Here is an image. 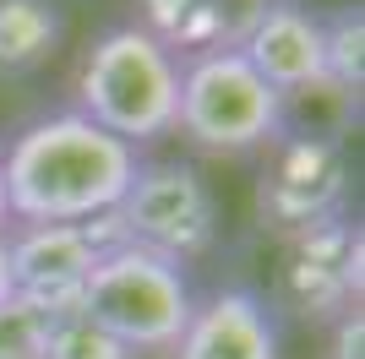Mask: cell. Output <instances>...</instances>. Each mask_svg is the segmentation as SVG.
Returning a JSON list of instances; mask_svg holds the SVG:
<instances>
[{"label":"cell","instance_id":"30bf717a","mask_svg":"<svg viewBox=\"0 0 365 359\" xmlns=\"http://www.w3.org/2000/svg\"><path fill=\"white\" fill-rule=\"evenodd\" d=\"M175 359H278V327L273 311L251 288H218L202 299L185 321Z\"/></svg>","mask_w":365,"mask_h":359},{"label":"cell","instance_id":"6da1fadb","mask_svg":"<svg viewBox=\"0 0 365 359\" xmlns=\"http://www.w3.org/2000/svg\"><path fill=\"white\" fill-rule=\"evenodd\" d=\"M0 158L11 224H93L115 212L142 164L137 147H125L76 109L22 125L11 147H0Z\"/></svg>","mask_w":365,"mask_h":359},{"label":"cell","instance_id":"2e32d148","mask_svg":"<svg viewBox=\"0 0 365 359\" xmlns=\"http://www.w3.org/2000/svg\"><path fill=\"white\" fill-rule=\"evenodd\" d=\"M16 288H11V251H6V234H0V305L11 299Z\"/></svg>","mask_w":365,"mask_h":359},{"label":"cell","instance_id":"7c38bea8","mask_svg":"<svg viewBox=\"0 0 365 359\" xmlns=\"http://www.w3.org/2000/svg\"><path fill=\"white\" fill-rule=\"evenodd\" d=\"M66 38L61 0H0V76L38 71Z\"/></svg>","mask_w":365,"mask_h":359},{"label":"cell","instance_id":"52a82bcc","mask_svg":"<svg viewBox=\"0 0 365 359\" xmlns=\"http://www.w3.org/2000/svg\"><path fill=\"white\" fill-rule=\"evenodd\" d=\"M6 251H11L16 299H28L49 321L82 311V288H88L93 261H98V245L88 239L82 224H11Z\"/></svg>","mask_w":365,"mask_h":359},{"label":"cell","instance_id":"3957f363","mask_svg":"<svg viewBox=\"0 0 365 359\" xmlns=\"http://www.w3.org/2000/svg\"><path fill=\"white\" fill-rule=\"evenodd\" d=\"M175 131L197 152L213 158H245L273 147L289 131L284 93L267 88L262 71L240 49L180 60V93H175Z\"/></svg>","mask_w":365,"mask_h":359},{"label":"cell","instance_id":"4fadbf2b","mask_svg":"<svg viewBox=\"0 0 365 359\" xmlns=\"http://www.w3.org/2000/svg\"><path fill=\"white\" fill-rule=\"evenodd\" d=\"M322 60H327V82L360 104L365 93V11L360 6H338L333 16H322Z\"/></svg>","mask_w":365,"mask_h":359},{"label":"cell","instance_id":"5b68a950","mask_svg":"<svg viewBox=\"0 0 365 359\" xmlns=\"http://www.w3.org/2000/svg\"><path fill=\"white\" fill-rule=\"evenodd\" d=\"M115 229L125 245L185 267L218 245V196L191 164H137L125 196L115 202Z\"/></svg>","mask_w":365,"mask_h":359},{"label":"cell","instance_id":"9c48e42d","mask_svg":"<svg viewBox=\"0 0 365 359\" xmlns=\"http://www.w3.org/2000/svg\"><path fill=\"white\" fill-rule=\"evenodd\" d=\"M240 55L262 71L267 88L284 93V104H294L317 88H333L327 60H322V16L300 0H273L267 16L251 28V38L240 44Z\"/></svg>","mask_w":365,"mask_h":359},{"label":"cell","instance_id":"9a60e30c","mask_svg":"<svg viewBox=\"0 0 365 359\" xmlns=\"http://www.w3.org/2000/svg\"><path fill=\"white\" fill-rule=\"evenodd\" d=\"M49 338V316L33 311L28 299H6L0 305V359H38Z\"/></svg>","mask_w":365,"mask_h":359},{"label":"cell","instance_id":"8992f818","mask_svg":"<svg viewBox=\"0 0 365 359\" xmlns=\"http://www.w3.org/2000/svg\"><path fill=\"white\" fill-rule=\"evenodd\" d=\"M344 196H349V158L338 147V136L284 131L273 147H267L257 207L273 229L300 234V229H311V224L344 218Z\"/></svg>","mask_w":365,"mask_h":359},{"label":"cell","instance_id":"8fae6325","mask_svg":"<svg viewBox=\"0 0 365 359\" xmlns=\"http://www.w3.org/2000/svg\"><path fill=\"white\" fill-rule=\"evenodd\" d=\"M273 0H142V28L175 60L240 49Z\"/></svg>","mask_w":365,"mask_h":359},{"label":"cell","instance_id":"5bb4252c","mask_svg":"<svg viewBox=\"0 0 365 359\" xmlns=\"http://www.w3.org/2000/svg\"><path fill=\"white\" fill-rule=\"evenodd\" d=\"M38 359H137L125 343H115L104 327H93L88 316H55L44 338V354Z\"/></svg>","mask_w":365,"mask_h":359},{"label":"cell","instance_id":"7a4b0ae2","mask_svg":"<svg viewBox=\"0 0 365 359\" xmlns=\"http://www.w3.org/2000/svg\"><path fill=\"white\" fill-rule=\"evenodd\" d=\"M175 93H180V60L142 22H125L98 33L82 55L76 115L120 136L125 147H148L158 136H175Z\"/></svg>","mask_w":365,"mask_h":359},{"label":"cell","instance_id":"277c9868","mask_svg":"<svg viewBox=\"0 0 365 359\" xmlns=\"http://www.w3.org/2000/svg\"><path fill=\"white\" fill-rule=\"evenodd\" d=\"M191 311H197V294L185 283V272L169 256H153L125 239L98 251L93 278L82 288V316L131 354H169L180 343Z\"/></svg>","mask_w":365,"mask_h":359},{"label":"cell","instance_id":"ba28073f","mask_svg":"<svg viewBox=\"0 0 365 359\" xmlns=\"http://www.w3.org/2000/svg\"><path fill=\"white\" fill-rule=\"evenodd\" d=\"M284 299L311 321L360 311V229L349 218H327L294 234L284 261Z\"/></svg>","mask_w":365,"mask_h":359},{"label":"cell","instance_id":"e0dca14e","mask_svg":"<svg viewBox=\"0 0 365 359\" xmlns=\"http://www.w3.org/2000/svg\"><path fill=\"white\" fill-rule=\"evenodd\" d=\"M11 229V207H6V158H0V234Z\"/></svg>","mask_w":365,"mask_h":359}]
</instances>
